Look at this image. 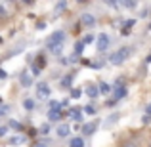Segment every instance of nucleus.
<instances>
[{
  "instance_id": "17",
  "label": "nucleus",
  "mask_w": 151,
  "mask_h": 147,
  "mask_svg": "<svg viewBox=\"0 0 151 147\" xmlns=\"http://www.w3.org/2000/svg\"><path fill=\"white\" fill-rule=\"evenodd\" d=\"M71 117H73L75 120L81 122V120H82V113H81V109H73V111H71Z\"/></svg>"
},
{
  "instance_id": "15",
  "label": "nucleus",
  "mask_w": 151,
  "mask_h": 147,
  "mask_svg": "<svg viewBox=\"0 0 151 147\" xmlns=\"http://www.w3.org/2000/svg\"><path fill=\"white\" fill-rule=\"evenodd\" d=\"M98 86H100V92H103V94H109L111 90H113V86H109L107 82H100Z\"/></svg>"
},
{
  "instance_id": "25",
  "label": "nucleus",
  "mask_w": 151,
  "mask_h": 147,
  "mask_svg": "<svg viewBox=\"0 0 151 147\" xmlns=\"http://www.w3.org/2000/svg\"><path fill=\"white\" fill-rule=\"evenodd\" d=\"M134 23H136L134 19H126V21H122V25H124V29H130V27H132Z\"/></svg>"
},
{
  "instance_id": "26",
  "label": "nucleus",
  "mask_w": 151,
  "mask_h": 147,
  "mask_svg": "<svg viewBox=\"0 0 151 147\" xmlns=\"http://www.w3.org/2000/svg\"><path fill=\"white\" fill-rule=\"evenodd\" d=\"M69 84H71V77L67 75V77H65V78L61 80V86H65V88H69Z\"/></svg>"
},
{
  "instance_id": "10",
  "label": "nucleus",
  "mask_w": 151,
  "mask_h": 147,
  "mask_svg": "<svg viewBox=\"0 0 151 147\" xmlns=\"http://www.w3.org/2000/svg\"><path fill=\"white\" fill-rule=\"evenodd\" d=\"M86 94H88L90 99H94V98H98V94H100V88H98L96 84H88L86 86Z\"/></svg>"
},
{
  "instance_id": "5",
  "label": "nucleus",
  "mask_w": 151,
  "mask_h": 147,
  "mask_svg": "<svg viewBox=\"0 0 151 147\" xmlns=\"http://www.w3.org/2000/svg\"><path fill=\"white\" fill-rule=\"evenodd\" d=\"M14 14V4L8 0H0V19H6Z\"/></svg>"
},
{
  "instance_id": "14",
  "label": "nucleus",
  "mask_w": 151,
  "mask_h": 147,
  "mask_svg": "<svg viewBox=\"0 0 151 147\" xmlns=\"http://www.w3.org/2000/svg\"><path fill=\"white\" fill-rule=\"evenodd\" d=\"M69 147H84V141H82V138H73Z\"/></svg>"
},
{
  "instance_id": "2",
  "label": "nucleus",
  "mask_w": 151,
  "mask_h": 147,
  "mask_svg": "<svg viewBox=\"0 0 151 147\" xmlns=\"http://www.w3.org/2000/svg\"><path fill=\"white\" fill-rule=\"evenodd\" d=\"M130 54H132L130 48H121V50L115 52V54L109 55V63H111V65H121V63H124L126 59L130 57Z\"/></svg>"
},
{
  "instance_id": "6",
  "label": "nucleus",
  "mask_w": 151,
  "mask_h": 147,
  "mask_svg": "<svg viewBox=\"0 0 151 147\" xmlns=\"http://www.w3.org/2000/svg\"><path fill=\"white\" fill-rule=\"evenodd\" d=\"M35 88H37V98L38 99H48V96H50V86L46 84V82H38Z\"/></svg>"
},
{
  "instance_id": "20",
  "label": "nucleus",
  "mask_w": 151,
  "mask_h": 147,
  "mask_svg": "<svg viewBox=\"0 0 151 147\" xmlns=\"http://www.w3.org/2000/svg\"><path fill=\"white\" fill-rule=\"evenodd\" d=\"M122 96H126V88H124V86L117 90V94H115V99H117V101H119V99H121Z\"/></svg>"
},
{
  "instance_id": "31",
  "label": "nucleus",
  "mask_w": 151,
  "mask_h": 147,
  "mask_svg": "<svg viewBox=\"0 0 151 147\" xmlns=\"http://www.w3.org/2000/svg\"><path fill=\"white\" fill-rule=\"evenodd\" d=\"M84 111H86V113H88V115H94V113H96V109H94L92 105H88V107H86Z\"/></svg>"
},
{
  "instance_id": "18",
  "label": "nucleus",
  "mask_w": 151,
  "mask_h": 147,
  "mask_svg": "<svg viewBox=\"0 0 151 147\" xmlns=\"http://www.w3.org/2000/svg\"><path fill=\"white\" fill-rule=\"evenodd\" d=\"M8 126L14 128V130H19V132L23 130V124H21V122H17V120H10V124H8Z\"/></svg>"
},
{
  "instance_id": "36",
  "label": "nucleus",
  "mask_w": 151,
  "mask_h": 147,
  "mask_svg": "<svg viewBox=\"0 0 151 147\" xmlns=\"http://www.w3.org/2000/svg\"><path fill=\"white\" fill-rule=\"evenodd\" d=\"M33 147H46L44 143H37V145H33Z\"/></svg>"
},
{
  "instance_id": "34",
  "label": "nucleus",
  "mask_w": 151,
  "mask_h": 147,
  "mask_svg": "<svg viewBox=\"0 0 151 147\" xmlns=\"http://www.w3.org/2000/svg\"><path fill=\"white\" fill-rule=\"evenodd\" d=\"M149 14V8H145V10L144 11H142V14H140V17H145V15H147Z\"/></svg>"
},
{
  "instance_id": "28",
  "label": "nucleus",
  "mask_w": 151,
  "mask_h": 147,
  "mask_svg": "<svg viewBox=\"0 0 151 147\" xmlns=\"http://www.w3.org/2000/svg\"><path fill=\"white\" fill-rule=\"evenodd\" d=\"M50 132V124H42L40 126V134H48Z\"/></svg>"
},
{
  "instance_id": "22",
  "label": "nucleus",
  "mask_w": 151,
  "mask_h": 147,
  "mask_svg": "<svg viewBox=\"0 0 151 147\" xmlns=\"http://www.w3.org/2000/svg\"><path fill=\"white\" fill-rule=\"evenodd\" d=\"M105 6H107V8H113V10H117V8H121V4H119V2H113V0H107Z\"/></svg>"
},
{
  "instance_id": "39",
  "label": "nucleus",
  "mask_w": 151,
  "mask_h": 147,
  "mask_svg": "<svg viewBox=\"0 0 151 147\" xmlns=\"http://www.w3.org/2000/svg\"><path fill=\"white\" fill-rule=\"evenodd\" d=\"M149 147H151V143H149Z\"/></svg>"
},
{
  "instance_id": "13",
  "label": "nucleus",
  "mask_w": 151,
  "mask_h": 147,
  "mask_svg": "<svg viewBox=\"0 0 151 147\" xmlns=\"http://www.w3.org/2000/svg\"><path fill=\"white\" fill-rule=\"evenodd\" d=\"M121 4V8H124V10H136L138 8V2H132V0H126V2H119Z\"/></svg>"
},
{
  "instance_id": "16",
  "label": "nucleus",
  "mask_w": 151,
  "mask_h": 147,
  "mask_svg": "<svg viewBox=\"0 0 151 147\" xmlns=\"http://www.w3.org/2000/svg\"><path fill=\"white\" fill-rule=\"evenodd\" d=\"M59 117H61V113H59L58 109H55V111H48V118H50V120H59Z\"/></svg>"
},
{
  "instance_id": "7",
  "label": "nucleus",
  "mask_w": 151,
  "mask_h": 147,
  "mask_svg": "<svg viewBox=\"0 0 151 147\" xmlns=\"http://www.w3.org/2000/svg\"><path fill=\"white\" fill-rule=\"evenodd\" d=\"M81 25L94 27V25H96V17H94L92 14H88V11H84V14H81Z\"/></svg>"
},
{
  "instance_id": "35",
  "label": "nucleus",
  "mask_w": 151,
  "mask_h": 147,
  "mask_svg": "<svg viewBox=\"0 0 151 147\" xmlns=\"http://www.w3.org/2000/svg\"><path fill=\"white\" fill-rule=\"evenodd\" d=\"M0 77H2V78H6V77H8V75H6V71H4V69H0Z\"/></svg>"
},
{
  "instance_id": "29",
  "label": "nucleus",
  "mask_w": 151,
  "mask_h": 147,
  "mask_svg": "<svg viewBox=\"0 0 151 147\" xmlns=\"http://www.w3.org/2000/svg\"><path fill=\"white\" fill-rule=\"evenodd\" d=\"M81 90H77V88H73V90H71V96H73V98H81Z\"/></svg>"
},
{
  "instance_id": "8",
  "label": "nucleus",
  "mask_w": 151,
  "mask_h": 147,
  "mask_svg": "<svg viewBox=\"0 0 151 147\" xmlns=\"http://www.w3.org/2000/svg\"><path fill=\"white\" fill-rule=\"evenodd\" d=\"M25 141H27L25 136H21V134H15V136H12L10 140H8V145H12V147H14V145H23Z\"/></svg>"
},
{
  "instance_id": "24",
  "label": "nucleus",
  "mask_w": 151,
  "mask_h": 147,
  "mask_svg": "<svg viewBox=\"0 0 151 147\" xmlns=\"http://www.w3.org/2000/svg\"><path fill=\"white\" fill-rule=\"evenodd\" d=\"M122 147H138V141L136 140H128V141L122 143Z\"/></svg>"
},
{
  "instance_id": "12",
  "label": "nucleus",
  "mask_w": 151,
  "mask_h": 147,
  "mask_svg": "<svg viewBox=\"0 0 151 147\" xmlns=\"http://www.w3.org/2000/svg\"><path fill=\"white\" fill-rule=\"evenodd\" d=\"M119 118H121V115H119V113H113V115H109V118H107V120L103 122V126H105V128H109V126H113L115 122L119 120Z\"/></svg>"
},
{
  "instance_id": "11",
  "label": "nucleus",
  "mask_w": 151,
  "mask_h": 147,
  "mask_svg": "<svg viewBox=\"0 0 151 147\" xmlns=\"http://www.w3.org/2000/svg\"><path fill=\"white\" fill-rule=\"evenodd\" d=\"M69 132H71L69 124H59L58 126V136L59 138H67V136H69Z\"/></svg>"
},
{
  "instance_id": "38",
  "label": "nucleus",
  "mask_w": 151,
  "mask_h": 147,
  "mask_svg": "<svg viewBox=\"0 0 151 147\" xmlns=\"http://www.w3.org/2000/svg\"><path fill=\"white\" fill-rule=\"evenodd\" d=\"M0 105H2V98H0Z\"/></svg>"
},
{
  "instance_id": "33",
  "label": "nucleus",
  "mask_w": 151,
  "mask_h": 147,
  "mask_svg": "<svg viewBox=\"0 0 151 147\" xmlns=\"http://www.w3.org/2000/svg\"><path fill=\"white\" fill-rule=\"evenodd\" d=\"M6 113H8V107H6V105L0 107V115H6Z\"/></svg>"
},
{
  "instance_id": "37",
  "label": "nucleus",
  "mask_w": 151,
  "mask_h": 147,
  "mask_svg": "<svg viewBox=\"0 0 151 147\" xmlns=\"http://www.w3.org/2000/svg\"><path fill=\"white\" fill-rule=\"evenodd\" d=\"M147 113H151V103H149V105H147Z\"/></svg>"
},
{
  "instance_id": "3",
  "label": "nucleus",
  "mask_w": 151,
  "mask_h": 147,
  "mask_svg": "<svg viewBox=\"0 0 151 147\" xmlns=\"http://www.w3.org/2000/svg\"><path fill=\"white\" fill-rule=\"evenodd\" d=\"M17 78H19V84H21L23 88H31V86H33V73H31L29 69H23Z\"/></svg>"
},
{
  "instance_id": "19",
  "label": "nucleus",
  "mask_w": 151,
  "mask_h": 147,
  "mask_svg": "<svg viewBox=\"0 0 151 147\" xmlns=\"http://www.w3.org/2000/svg\"><path fill=\"white\" fill-rule=\"evenodd\" d=\"M23 107H25L27 111L35 109V101H33V99H25V101H23Z\"/></svg>"
},
{
  "instance_id": "1",
  "label": "nucleus",
  "mask_w": 151,
  "mask_h": 147,
  "mask_svg": "<svg viewBox=\"0 0 151 147\" xmlns=\"http://www.w3.org/2000/svg\"><path fill=\"white\" fill-rule=\"evenodd\" d=\"M63 42H65V33L63 31H55V33H52L48 37V40H46V48H48L52 54L59 55L63 50Z\"/></svg>"
},
{
  "instance_id": "23",
  "label": "nucleus",
  "mask_w": 151,
  "mask_h": 147,
  "mask_svg": "<svg viewBox=\"0 0 151 147\" xmlns=\"http://www.w3.org/2000/svg\"><path fill=\"white\" fill-rule=\"evenodd\" d=\"M82 46H84V42H77V46H75V55L82 54Z\"/></svg>"
},
{
  "instance_id": "21",
  "label": "nucleus",
  "mask_w": 151,
  "mask_h": 147,
  "mask_svg": "<svg viewBox=\"0 0 151 147\" xmlns=\"http://www.w3.org/2000/svg\"><path fill=\"white\" fill-rule=\"evenodd\" d=\"M67 10V2H58L55 4V11H65Z\"/></svg>"
},
{
  "instance_id": "9",
  "label": "nucleus",
  "mask_w": 151,
  "mask_h": 147,
  "mask_svg": "<svg viewBox=\"0 0 151 147\" xmlns=\"http://www.w3.org/2000/svg\"><path fill=\"white\" fill-rule=\"evenodd\" d=\"M96 128H98L96 120H94V122H86V124L82 126V134H84V136H92V134L96 132Z\"/></svg>"
},
{
  "instance_id": "4",
  "label": "nucleus",
  "mask_w": 151,
  "mask_h": 147,
  "mask_svg": "<svg viewBox=\"0 0 151 147\" xmlns=\"http://www.w3.org/2000/svg\"><path fill=\"white\" fill-rule=\"evenodd\" d=\"M109 42H111L109 34H107V33H100V34H98V38H96V48L100 50V52H105L107 48H109Z\"/></svg>"
},
{
  "instance_id": "30",
  "label": "nucleus",
  "mask_w": 151,
  "mask_h": 147,
  "mask_svg": "<svg viewBox=\"0 0 151 147\" xmlns=\"http://www.w3.org/2000/svg\"><path fill=\"white\" fill-rule=\"evenodd\" d=\"M115 103H117V99H115V98H111V99H107V101H105V105H107V107H113Z\"/></svg>"
},
{
  "instance_id": "32",
  "label": "nucleus",
  "mask_w": 151,
  "mask_h": 147,
  "mask_svg": "<svg viewBox=\"0 0 151 147\" xmlns=\"http://www.w3.org/2000/svg\"><path fill=\"white\" fill-rule=\"evenodd\" d=\"M6 132H8V126H0V138L6 136Z\"/></svg>"
},
{
  "instance_id": "27",
  "label": "nucleus",
  "mask_w": 151,
  "mask_h": 147,
  "mask_svg": "<svg viewBox=\"0 0 151 147\" xmlns=\"http://www.w3.org/2000/svg\"><path fill=\"white\" fill-rule=\"evenodd\" d=\"M94 40H96V38H94L92 34H88V37H84V40H82V42H84V44H92Z\"/></svg>"
}]
</instances>
